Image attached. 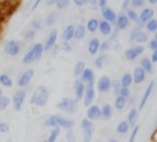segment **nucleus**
<instances>
[{
    "label": "nucleus",
    "instance_id": "obj_1",
    "mask_svg": "<svg viewBox=\"0 0 157 142\" xmlns=\"http://www.w3.org/2000/svg\"><path fill=\"white\" fill-rule=\"evenodd\" d=\"M49 95L50 93L48 89L43 85H39L33 91L29 99V103L37 106H44L49 100Z\"/></svg>",
    "mask_w": 157,
    "mask_h": 142
},
{
    "label": "nucleus",
    "instance_id": "obj_2",
    "mask_svg": "<svg viewBox=\"0 0 157 142\" xmlns=\"http://www.w3.org/2000/svg\"><path fill=\"white\" fill-rule=\"evenodd\" d=\"M45 127H52V128H62L64 129H72L75 126V121L73 119H68L62 117L60 116H50L44 123Z\"/></svg>",
    "mask_w": 157,
    "mask_h": 142
},
{
    "label": "nucleus",
    "instance_id": "obj_3",
    "mask_svg": "<svg viewBox=\"0 0 157 142\" xmlns=\"http://www.w3.org/2000/svg\"><path fill=\"white\" fill-rule=\"evenodd\" d=\"M56 106L59 110L64 111L69 114H73L75 112V110L77 108V102L75 99H72L69 97H63L57 103Z\"/></svg>",
    "mask_w": 157,
    "mask_h": 142
},
{
    "label": "nucleus",
    "instance_id": "obj_4",
    "mask_svg": "<svg viewBox=\"0 0 157 142\" xmlns=\"http://www.w3.org/2000/svg\"><path fill=\"white\" fill-rule=\"evenodd\" d=\"M94 83L95 82H90V83L86 84V90H85V94H84L83 99H84V104L86 107H89L92 104L96 97V91H95Z\"/></svg>",
    "mask_w": 157,
    "mask_h": 142
},
{
    "label": "nucleus",
    "instance_id": "obj_5",
    "mask_svg": "<svg viewBox=\"0 0 157 142\" xmlns=\"http://www.w3.org/2000/svg\"><path fill=\"white\" fill-rule=\"evenodd\" d=\"M81 127L84 132V138L83 142H91L92 136H93V130H94V125L91 121H89L86 118H84L81 123Z\"/></svg>",
    "mask_w": 157,
    "mask_h": 142
},
{
    "label": "nucleus",
    "instance_id": "obj_6",
    "mask_svg": "<svg viewBox=\"0 0 157 142\" xmlns=\"http://www.w3.org/2000/svg\"><path fill=\"white\" fill-rule=\"evenodd\" d=\"M26 98V91L23 90H18L16 91L12 98V103H13V107L15 111H20L22 108V105L24 103Z\"/></svg>",
    "mask_w": 157,
    "mask_h": 142
},
{
    "label": "nucleus",
    "instance_id": "obj_7",
    "mask_svg": "<svg viewBox=\"0 0 157 142\" xmlns=\"http://www.w3.org/2000/svg\"><path fill=\"white\" fill-rule=\"evenodd\" d=\"M86 118L90 121H96L101 118L100 107L97 104H91L86 111Z\"/></svg>",
    "mask_w": 157,
    "mask_h": 142
},
{
    "label": "nucleus",
    "instance_id": "obj_8",
    "mask_svg": "<svg viewBox=\"0 0 157 142\" xmlns=\"http://www.w3.org/2000/svg\"><path fill=\"white\" fill-rule=\"evenodd\" d=\"M33 76H34L33 69H28V70H26L24 73L21 74V76L17 79V86L19 88H23V87L27 86L30 82V80L32 79Z\"/></svg>",
    "mask_w": 157,
    "mask_h": 142
},
{
    "label": "nucleus",
    "instance_id": "obj_9",
    "mask_svg": "<svg viewBox=\"0 0 157 142\" xmlns=\"http://www.w3.org/2000/svg\"><path fill=\"white\" fill-rule=\"evenodd\" d=\"M111 82L112 81L109 77L103 76L98 79L97 83V89L100 92H107L111 89Z\"/></svg>",
    "mask_w": 157,
    "mask_h": 142
},
{
    "label": "nucleus",
    "instance_id": "obj_10",
    "mask_svg": "<svg viewBox=\"0 0 157 142\" xmlns=\"http://www.w3.org/2000/svg\"><path fill=\"white\" fill-rule=\"evenodd\" d=\"M86 90V84L83 83L80 79H76L75 81V101L78 103L83 100L84 94Z\"/></svg>",
    "mask_w": 157,
    "mask_h": 142
},
{
    "label": "nucleus",
    "instance_id": "obj_11",
    "mask_svg": "<svg viewBox=\"0 0 157 142\" xmlns=\"http://www.w3.org/2000/svg\"><path fill=\"white\" fill-rule=\"evenodd\" d=\"M155 82L153 80V81L150 82V84H149L148 87L146 88V90H145V91H144V95H143V97H142V99H141V102H140V103H139V109H138L139 111L143 110L144 107L145 106V104H146L148 99H149L150 96H151V93L153 92V90H154V88H155Z\"/></svg>",
    "mask_w": 157,
    "mask_h": 142
},
{
    "label": "nucleus",
    "instance_id": "obj_12",
    "mask_svg": "<svg viewBox=\"0 0 157 142\" xmlns=\"http://www.w3.org/2000/svg\"><path fill=\"white\" fill-rule=\"evenodd\" d=\"M144 51V46L142 45H137L134 48H131L125 51V56L128 60H134L137 58L139 55H141Z\"/></svg>",
    "mask_w": 157,
    "mask_h": 142
},
{
    "label": "nucleus",
    "instance_id": "obj_13",
    "mask_svg": "<svg viewBox=\"0 0 157 142\" xmlns=\"http://www.w3.org/2000/svg\"><path fill=\"white\" fill-rule=\"evenodd\" d=\"M5 52L11 55V56H16L19 53V45L16 41H8L6 45H5Z\"/></svg>",
    "mask_w": 157,
    "mask_h": 142
},
{
    "label": "nucleus",
    "instance_id": "obj_14",
    "mask_svg": "<svg viewBox=\"0 0 157 142\" xmlns=\"http://www.w3.org/2000/svg\"><path fill=\"white\" fill-rule=\"evenodd\" d=\"M145 77H146V73L141 67H137L134 68L132 74V79L135 84L143 83L145 79Z\"/></svg>",
    "mask_w": 157,
    "mask_h": 142
},
{
    "label": "nucleus",
    "instance_id": "obj_15",
    "mask_svg": "<svg viewBox=\"0 0 157 142\" xmlns=\"http://www.w3.org/2000/svg\"><path fill=\"white\" fill-rule=\"evenodd\" d=\"M83 83L87 84L90 82H95V73L90 68H85L79 79Z\"/></svg>",
    "mask_w": 157,
    "mask_h": 142
},
{
    "label": "nucleus",
    "instance_id": "obj_16",
    "mask_svg": "<svg viewBox=\"0 0 157 142\" xmlns=\"http://www.w3.org/2000/svg\"><path fill=\"white\" fill-rule=\"evenodd\" d=\"M57 37H58V31H57L56 30H53L51 32L49 38L47 39L46 43H45V46L43 47V49H44L45 51L51 50V49L54 46V44H55V43H56V41H57Z\"/></svg>",
    "mask_w": 157,
    "mask_h": 142
},
{
    "label": "nucleus",
    "instance_id": "obj_17",
    "mask_svg": "<svg viewBox=\"0 0 157 142\" xmlns=\"http://www.w3.org/2000/svg\"><path fill=\"white\" fill-rule=\"evenodd\" d=\"M102 16L106 19V21H109V22H115L117 18V15L115 14V12L107 6H104L102 8Z\"/></svg>",
    "mask_w": 157,
    "mask_h": 142
},
{
    "label": "nucleus",
    "instance_id": "obj_18",
    "mask_svg": "<svg viewBox=\"0 0 157 142\" xmlns=\"http://www.w3.org/2000/svg\"><path fill=\"white\" fill-rule=\"evenodd\" d=\"M101 118L104 120H109L112 116V106L109 103L104 104L101 108Z\"/></svg>",
    "mask_w": 157,
    "mask_h": 142
},
{
    "label": "nucleus",
    "instance_id": "obj_19",
    "mask_svg": "<svg viewBox=\"0 0 157 142\" xmlns=\"http://www.w3.org/2000/svg\"><path fill=\"white\" fill-rule=\"evenodd\" d=\"M99 45H100V42H99L98 39H97V38L92 39V40L89 42L88 48H87L89 54L92 55H97V53H98V50H99Z\"/></svg>",
    "mask_w": 157,
    "mask_h": 142
},
{
    "label": "nucleus",
    "instance_id": "obj_20",
    "mask_svg": "<svg viewBox=\"0 0 157 142\" xmlns=\"http://www.w3.org/2000/svg\"><path fill=\"white\" fill-rule=\"evenodd\" d=\"M155 15V10L153 8H145L140 15V20L142 23L149 21Z\"/></svg>",
    "mask_w": 157,
    "mask_h": 142
},
{
    "label": "nucleus",
    "instance_id": "obj_21",
    "mask_svg": "<svg viewBox=\"0 0 157 142\" xmlns=\"http://www.w3.org/2000/svg\"><path fill=\"white\" fill-rule=\"evenodd\" d=\"M116 19H117V26L120 30H124L127 28V26L129 24V19L125 14L121 13Z\"/></svg>",
    "mask_w": 157,
    "mask_h": 142
},
{
    "label": "nucleus",
    "instance_id": "obj_22",
    "mask_svg": "<svg viewBox=\"0 0 157 142\" xmlns=\"http://www.w3.org/2000/svg\"><path fill=\"white\" fill-rule=\"evenodd\" d=\"M98 27H99V30L100 32L105 35V36H108L111 33L112 31V28H111V25L106 21V20H103V21H100L99 24H98Z\"/></svg>",
    "mask_w": 157,
    "mask_h": 142
},
{
    "label": "nucleus",
    "instance_id": "obj_23",
    "mask_svg": "<svg viewBox=\"0 0 157 142\" xmlns=\"http://www.w3.org/2000/svg\"><path fill=\"white\" fill-rule=\"evenodd\" d=\"M141 65L142 68L145 71V73L152 74L154 72V67H153V63L148 57H144L141 60Z\"/></svg>",
    "mask_w": 157,
    "mask_h": 142
},
{
    "label": "nucleus",
    "instance_id": "obj_24",
    "mask_svg": "<svg viewBox=\"0 0 157 142\" xmlns=\"http://www.w3.org/2000/svg\"><path fill=\"white\" fill-rule=\"evenodd\" d=\"M74 32H75V26L74 25H69L65 28L63 33V39L64 42H69L74 38Z\"/></svg>",
    "mask_w": 157,
    "mask_h": 142
},
{
    "label": "nucleus",
    "instance_id": "obj_25",
    "mask_svg": "<svg viewBox=\"0 0 157 142\" xmlns=\"http://www.w3.org/2000/svg\"><path fill=\"white\" fill-rule=\"evenodd\" d=\"M137 116H138V111L134 108L131 109L128 114V116H127V122L130 125V127H132V128L135 127V122H136Z\"/></svg>",
    "mask_w": 157,
    "mask_h": 142
},
{
    "label": "nucleus",
    "instance_id": "obj_26",
    "mask_svg": "<svg viewBox=\"0 0 157 142\" xmlns=\"http://www.w3.org/2000/svg\"><path fill=\"white\" fill-rule=\"evenodd\" d=\"M86 29L83 25H78L76 28H75V32H74V37L77 40H82L86 36Z\"/></svg>",
    "mask_w": 157,
    "mask_h": 142
},
{
    "label": "nucleus",
    "instance_id": "obj_27",
    "mask_svg": "<svg viewBox=\"0 0 157 142\" xmlns=\"http://www.w3.org/2000/svg\"><path fill=\"white\" fill-rule=\"evenodd\" d=\"M133 83V79H132V75L131 73H125L121 80V87H126L129 88L132 84Z\"/></svg>",
    "mask_w": 157,
    "mask_h": 142
},
{
    "label": "nucleus",
    "instance_id": "obj_28",
    "mask_svg": "<svg viewBox=\"0 0 157 142\" xmlns=\"http://www.w3.org/2000/svg\"><path fill=\"white\" fill-rule=\"evenodd\" d=\"M86 68V65H85V62L83 61H78L75 66V68H74V76L75 78H78L81 76V74L83 73L84 69Z\"/></svg>",
    "mask_w": 157,
    "mask_h": 142
},
{
    "label": "nucleus",
    "instance_id": "obj_29",
    "mask_svg": "<svg viewBox=\"0 0 157 142\" xmlns=\"http://www.w3.org/2000/svg\"><path fill=\"white\" fill-rule=\"evenodd\" d=\"M0 84L5 88H11L13 86V81L6 74L0 75Z\"/></svg>",
    "mask_w": 157,
    "mask_h": 142
},
{
    "label": "nucleus",
    "instance_id": "obj_30",
    "mask_svg": "<svg viewBox=\"0 0 157 142\" xmlns=\"http://www.w3.org/2000/svg\"><path fill=\"white\" fill-rule=\"evenodd\" d=\"M129 129H130V125L128 124V122L122 121L117 127V133H119L121 135H124L129 131Z\"/></svg>",
    "mask_w": 157,
    "mask_h": 142
},
{
    "label": "nucleus",
    "instance_id": "obj_31",
    "mask_svg": "<svg viewBox=\"0 0 157 142\" xmlns=\"http://www.w3.org/2000/svg\"><path fill=\"white\" fill-rule=\"evenodd\" d=\"M126 103H127V99L126 98H123V97L118 95V97L115 100L114 106H115V108L117 110H122L124 108V106L126 105Z\"/></svg>",
    "mask_w": 157,
    "mask_h": 142
},
{
    "label": "nucleus",
    "instance_id": "obj_32",
    "mask_svg": "<svg viewBox=\"0 0 157 142\" xmlns=\"http://www.w3.org/2000/svg\"><path fill=\"white\" fill-rule=\"evenodd\" d=\"M98 20L96 19V18H91L88 20L87 22V25H86V28L87 30L90 31V32H95L97 31L98 28Z\"/></svg>",
    "mask_w": 157,
    "mask_h": 142
},
{
    "label": "nucleus",
    "instance_id": "obj_33",
    "mask_svg": "<svg viewBox=\"0 0 157 142\" xmlns=\"http://www.w3.org/2000/svg\"><path fill=\"white\" fill-rule=\"evenodd\" d=\"M33 51H34V55H35V60L37 59H40L41 56H42V54H43V46L42 44L40 43H36L34 46H33Z\"/></svg>",
    "mask_w": 157,
    "mask_h": 142
},
{
    "label": "nucleus",
    "instance_id": "obj_34",
    "mask_svg": "<svg viewBox=\"0 0 157 142\" xmlns=\"http://www.w3.org/2000/svg\"><path fill=\"white\" fill-rule=\"evenodd\" d=\"M34 60H35L34 51H33V49H30V50H29V51L25 55V56L23 57L22 62H23L24 64L29 65V64H31Z\"/></svg>",
    "mask_w": 157,
    "mask_h": 142
},
{
    "label": "nucleus",
    "instance_id": "obj_35",
    "mask_svg": "<svg viewBox=\"0 0 157 142\" xmlns=\"http://www.w3.org/2000/svg\"><path fill=\"white\" fill-rule=\"evenodd\" d=\"M10 103H11V100L8 97L5 95L0 96V111L6 110L10 105Z\"/></svg>",
    "mask_w": 157,
    "mask_h": 142
},
{
    "label": "nucleus",
    "instance_id": "obj_36",
    "mask_svg": "<svg viewBox=\"0 0 157 142\" xmlns=\"http://www.w3.org/2000/svg\"><path fill=\"white\" fill-rule=\"evenodd\" d=\"M106 59H107V55H98L97 58H96V60H95V66L98 67V68H102L103 67V66L105 65V62H106Z\"/></svg>",
    "mask_w": 157,
    "mask_h": 142
},
{
    "label": "nucleus",
    "instance_id": "obj_37",
    "mask_svg": "<svg viewBox=\"0 0 157 142\" xmlns=\"http://www.w3.org/2000/svg\"><path fill=\"white\" fill-rule=\"evenodd\" d=\"M60 134V128H53V129L51 131L50 133V136L47 140V141L49 142H56V140H57V137L59 136Z\"/></svg>",
    "mask_w": 157,
    "mask_h": 142
},
{
    "label": "nucleus",
    "instance_id": "obj_38",
    "mask_svg": "<svg viewBox=\"0 0 157 142\" xmlns=\"http://www.w3.org/2000/svg\"><path fill=\"white\" fill-rule=\"evenodd\" d=\"M147 40H148V35L142 30L139 31L134 37V41H136L138 43H145V42H147Z\"/></svg>",
    "mask_w": 157,
    "mask_h": 142
},
{
    "label": "nucleus",
    "instance_id": "obj_39",
    "mask_svg": "<svg viewBox=\"0 0 157 142\" xmlns=\"http://www.w3.org/2000/svg\"><path fill=\"white\" fill-rule=\"evenodd\" d=\"M146 29H147L149 31H151V32H155L157 29L156 19H150L149 21H147Z\"/></svg>",
    "mask_w": 157,
    "mask_h": 142
},
{
    "label": "nucleus",
    "instance_id": "obj_40",
    "mask_svg": "<svg viewBox=\"0 0 157 142\" xmlns=\"http://www.w3.org/2000/svg\"><path fill=\"white\" fill-rule=\"evenodd\" d=\"M56 18H57V15H56V13H54V12H52V13H51L50 15H48L47 18H46V25L52 26V25L56 21Z\"/></svg>",
    "mask_w": 157,
    "mask_h": 142
},
{
    "label": "nucleus",
    "instance_id": "obj_41",
    "mask_svg": "<svg viewBox=\"0 0 157 142\" xmlns=\"http://www.w3.org/2000/svg\"><path fill=\"white\" fill-rule=\"evenodd\" d=\"M130 93H131L130 89L126 88V87H121L120 91H119V95L123 97V98H126V99L130 97Z\"/></svg>",
    "mask_w": 157,
    "mask_h": 142
},
{
    "label": "nucleus",
    "instance_id": "obj_42",
    "mask_svg": "<svg viewBox=\"0 0 157 142\" xmlns=\"http://www.w3.org/2000/svg\"><path fill=\"white\" fill-rule=\"evenodd\" d=\"M127 15H128V17H127V18H129L130 19H132V21L137 22V21H138V19H139V17H138L137 13H136L134 10H132V9H129V10H128V12H127Z\"/></svg>",
    "mask_w": 157,
    "mask_h": 142
},
{
    "label": "nucleus",
    "instance_id": "obj_43",
    "mask_svg": "<svg viewBox=\"0 0 157 142\" xmlns=\"http://www.w3.org/2000/svg\"><path fill=\"white\" fill-rule=\"evenodd\" d=\"M111 88H113L115 93L117 95H119V91L121 88V81L120 80H114L113 82H111Z\"/></svg>",
    "mask_w": 157,
    "mask_h": 142
},
{
    "label": "nucleus",
    "instance_id": "obj_44",
    "mask_svg": "<svg viewBox=\"0 0 157 142\" xmlns=\"http://www.w3.org/2000/svg\"><path fill=\"white\" fill-rule=\"evenodd\" d=\"M55 3L57 7L62 9V8H65L69 5V0H56Z\"/></svg>",
    "mask_w": 157,
    "mask_h": 142
},
{
    "label": "nucleus",
    "instance_id": "obj_45",
    "mask_svg": "<svg viewBox=\"0 0 157 142\" xmlns=\"http://www.w3.org/2000/svg\"><path fill=\"white\" fill-rule=\"evenodd\" d=\"M139 129H140V127L139 126H136L133 128V130L131 134V137H130V140L129 142H135V139L137 137V134L139 132Z\"/></svg>",
    "mask_w": 157,
    "mask_h": 142
},
{
    "label": "nucleus",
    "instance_id": "obj_46",
    "mask_svg": "<svg viewBox=\"0 0 157 142\" xmlns=\"http://www.w3.org/2000/svg\"><path fill=\"white\" fill-rule=\"evenodd\" d=\"M9 130H10L9 126H8L6 123L0 122V132H1V133L6 134V133H8V132H9Z\"/></svg>",
    "mask_w": 157,
    "mask_h": 142
},
{
    "label": "nucleus",
    "instance_id": "obj_47",
    "mask_svg": "<svg viewBox=\"0 0 157 142\" xmlns=\"http://www.w3.org/2000/svg\"><path fill=\"white\" fill-rule=\"evenodd\" d=\"M66 140L68 142L75 141V135H74V132L72 131V129H68L66 131Z\"/></svg>",
    "mask_w": 157,
    "mask_h": 142
},
{
    "label": "nucleus",
    "instance_id": "obj_48",
    "mask_svg": "<svg viewBox=\"0 0 157 142\" xmlns=\"http://www.w3.org/2000/svg\"><path fill=\"white\" fill-rule=\"evenodd\" d=\"M130 4H132V6L134 7H139L144 4V0H131Z\"/></svg>",
    "mask_w": 157,
    "mask_h": 142
},
{
    "label": "nucleus",
    "instance_id": "obj_49",
    "mask_svg": "<svg viewBox=\"0 0 157 142\" xmlns=\"http://www.w3.org/2000/svg\"><path fill=\"white\" fill-rule=\"evenodd\" d=\"M109 49V42H103L102 43H100L99 45V50L102 52L108 51Z\"/></svg>",
    "mask_w": 157,
    "mask_h": 142
},
{
    "label": "nucleus",
    "instance_id": "obj_50",
    "mask_svg": "<svg viewBox=\"0 0 157 142\" xmlns=\"http://www.w3.org/2000/svg\"><path fill=\"white\" fill-rule=\"evenodd\" d=\"M35 36V31L32 30H27L26 33H25V38L27 40H32Z\"/></svg>",
    "mask_w": 157,
    "mask_h": 142
},
{
    "label": "nucleus",
    "instance_id": "obj_51",
    "mask_svg": "<svg viewBox=\"0 0 157 142\" xmlns=\"http://www.w3.org/2000/svg\"><path fill=\"white\" fill-rule=\"evenodd\" d=\"M62 49L65 52H70L72 50V47L70 45V43L68 42H63L62 43Z\"/></svg>",
    "mask_w": 157,
    "mask_h": 142
},
{
    "label": "nucleus",
    "instance_id": "obj_52",
    "mask_svg": "<svg viewBox=\"0 0 157 142\" xmlns=\"http://www.w3.org/2000/svg\"><path fill=\"white\" fill-rule=\"evenodd\" d=\"M149 48L150 49H152L153 51H155L157 49V41L156 39H154V40H152L151 42H150V43H149Z\"/></svg>",
    "mask_w": 157,
    "mask_h": 142
},
{
    "label": "nucleus",
    "instance_id": "obj_53",
    "mask_svg": "<svg viewBox=\"0 0 157 142\" xmlns=\"http://www.w3.org/2000/svg\"><path fill=\"white\" fill-rule=\"evenodd\" d=\"M87 1H88V0H74V3H75V5H77V6H82L86 5V4L87 3Z\"/></svg>",
    "mask_w": 157,
    "mask_h": 142
},
{
    "label": "nucleus",
    "instance_id": "obj_54",
    "mask_svg": "<svg viewBox=\"0 0 157 142\" xmlns=\"http://www.w3.org/2000/svg\"><path fill=\"white\" fill-rule=\"evenodd\" d=\"M131 3V0H124L123 1V4H122V8L124 10H128V6Z\"/></svg>",
    "mask_w": 157,
    "mask_h": 142
},
{
    "label": "nucleus",
    "instance_id": "obj_55",
    "mask_svg": "<svg viewBox=\"0 0 157 142\" xmlns=\"http://www.w3.org/2000/svg\"><path fill=\"white\" fill-rule=\"evenodd\" d=\"M151 62H152V63H156L157 62V50L154 51V53H153V55H152Z\"/></svg>",
    "mask_w": 157,
    "mask_h": 142
},
{
    "label": "nucleus",
    "instance_id": "obj_56",
    "mask_svg": "<svg viewBox=\"0 0 157 142\" xmlns=\"http://www.w3.org/2000/svg\"><path fill=\"white\" fill-rule=\"evenodd\" d=\"M32 26H33L36 30H39V29L40 28V23H39L38 21H34V22L32 23Z\"/></svg>",
    "mask_w": 157,
    "mask_h": 142
},
{
    "label": "nucleus",
    "instance_id": "obj_57",
    "mask_svg": "<svg viewBox=\"0 0 157 142\" xmlns=\"http://www.w3.org/2000/svg\"><path fill=\"white\" fill-rule=\"evenodd\" d=\"M98 2L99 3V6L101 7H104L106 6V3H107V0H98Z\"/></svg>",
    "mask_w": 157,
    "mask_h": 142
},
{
    "label": "nucleus",
    "instance_id": "obj_58",
    "mask_svg": "<svg viewBox=\"0 0 157 142\" xmlns=\"http://www.w3.org/2000/svg\"><path fill=\"white\" fill-rule=\"evenodd\" d=\"M40 1H41V0H36V2H35V3H34V5H33V7H32V11H33V10H34V9H35V8H36V7H37V6H39V4L40 3Z\"/></svg>",
    "mask_w": 157,
    "mask_h": 142
},
{
    "label": "nucleus",
    "instance_id": "obj_59",
    "mask_svg": "<svg viewBox=\"0 0 157 142\" xmlns=\"http://www.w3.org/2000/svg\"><path fill=\"white\" fill-rule=\"evenodd\" d=\"M87 2H89V4H90L91 6H95V5L98 4V0H88Z\"/></svg>",
    "mask_w": 157,
    "mask_h": 142
},
{
    "label": "nucleus",
    "instance_id": "obj_60",
    "mask_svg": "<svg viewBox=\"0 0 157 142\" xmlns=\"http://www.w3.org/2000/svg\"><path fill=\"white\" fill-rule=\"evenodd\" d=\"M149 2H150L151 4H155L157 2V0H149Z\"/></svg>",
    "mask_w": 157,
    "mask_h": 142
},
{
    "label": "nucleus",
    "instance_id": "obj_61",
    "mask_svg": "<svg viewBox=\"0 0 157 142\" xmlns=\"http://www.w3.org/2000/svg\"><path fill=\"white\" fill-rule=\"evenodd\" d=\"M108 142H118L116 140H114V139H111V140H109Z\"/></svg>",
    "mask_w": 157,
    "mask_h": 142
},
{
    "label": "nucleus",
    "instance_id": "obj_62",
    "mask_svg": "<svg viewBox=\"0 0 157 142\" xmlns=\"http://www.w3.org/2000/svg\"><path fill=\"white\" fill-rule=\"evenodd\" d=\"M3 95V92H2V90L0 89V96H2Z\"/></svg>",
    "mask_w": 157,
    "mask_h": 142
},
{
    "label": "nucleus",
    "instance_id": "obj_63",
    "mask_svg": "<svg viewBox=\"0 0 157 142\" xmlns=\"http://www.w3.org/2000/svg\"><path fill=\"white\" fill-rule=\"evenodd\" d=\"M43 142H49V141H47V140H45V141H43Z\"/></svg>",
    "mask_w": 157,
    "mask_h": 142
}]
</instances>
